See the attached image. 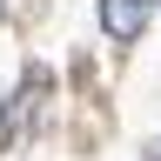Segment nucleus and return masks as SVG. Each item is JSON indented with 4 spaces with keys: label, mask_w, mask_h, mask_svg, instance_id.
<instances>
[{
    "label": "nucleus",
    "mask_w": 161,
    "mask_h": 161,
    "mask_svg": "<svg viewBox=\"0 0 161 161\" xmlns=\"http://www.w3.org/2000/svg\"><path fill=\"white\" fill-rule=\"evenodd\" d=\"M148 14H154V0H101V34L108 40H141Z\"/></svg>",
    "instance_id": "f257e3e1"
}]
</instances>
